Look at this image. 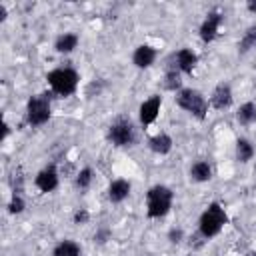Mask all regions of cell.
I'll list each match as a JSON object with an SVG mask.
<instances>
[{
  "label": "cell",
  "mask_w": 256,
  "mask_h": 256,
  "mask_svg": "<svg viewBox=\"0 0 256 256\" xmlns=\"http://www.w3.org/2000/svg\"><path fill=\"white\" fill-rule=\"evenodd\" d=\"M226 224H228V214H226L224 206H222L220 202H210L208 208L200 214L198 232H200L206 240H210V238L218 236Z\"/></svg>",
  "instance_id": "1"
},
{
  "label": "cell",
  "mask_w": 256,
  "mask_h": 256,
  "mask_svg": "<svg viewBox=\"0 0 256 256\" xmlns=\"http://www.w3.org/2000/svg\"><path fill=\"white\" fill-rule=\"evenodd\" d=\"M174 204V192L164 186L156 184L146 192V216L148 218H162L172 210Z\"/></svg>",
  "instance_id": "2"
},
{
  "label": "cell",
  "mask_w": 256,
  "mask_h": 256,
  "mask_svg": "<svg viewBox=\"0 0 256 256\" xmlns=\"http://www.w3.org/2000/svg\"><path fill=\"white\" fill-rule=\"evenodd\" d=\"M174 100H176V104L182 110H186L188 114H192L196 120H204L208 116L210 104H208L206 96L200 90H196V88H182V90H178L176 96H174Z\"/></svg>",
  "instance_id": "3"
},
{
  "label": "cell",
  "mask_w": 256,
  "mask_h": 256,
  "mask_svg": "<svg viewBox=\"0 0 256 256\" xmlns=\"http://www.w3.org/2000/svg\"><path fill=\"white\" fill-rule=\"evenodd\" d=\"M46 80L52 88L54 94L58 96H70L76 92L78 88V82H80V76L74 68H68V66H60V68H54L46 74Z\"/></svg>",
  "instance_id": "4"
},
{
  "label": "cell",
  "mask_w": 256,
  "mask_h": 256,
  "mask_svg": "<svg viewBox=\"0 0 256 256\" xmlns=\"http://www.w3.org/2000/svg\"><path fill=\"white\" fill-rule=\"evenodd\" d=\"M52 116L50 94H34L26 102V122L30 126H42Z\"/></svg>",
  "instance_id": "5"
},
{
  "label": "cell",
  "mask_w": 256,
  "mask_h": 256,
  "mask_svg": "<svg viewBox=\"0 0 256 256\" xmlns=\"http://www.w3.org/2000/svg\"><path fill=\"white\" fill-rule=\"evenodd\" d=\"M108 140L118 146V148H126V146H132L134 140H136V132H134V126L128 118H118L114 120L110 126H108Z\"/></svg>",
  "instance_id": "6"
},
{
  "label": "cell",
  "mask_w": 256,
  "mask_h": 256,
  "mask_svg": "<svg viewBox=\"0 0 256 256\" xmlns=\"http://www.w3.org/2000/svg\"><path fill=\"white\" fill-rule=\"evenodd\" d=\"M222 22H224V14H222L218 8L210 10V12L206 14V18L202 20V24H200V30H198V32H200V40L206 42V44L214 42L216 36H218V32H220Z\"/></svg>",
  "instance_id": "7"
},
{
  "label": "cell",
  "mask_w": 256,
  "mask_h": 256,
  "mask_svg": "<svg viewBox=\"0 0 256 256\" xmlns=\"http://www.w3.org/2000/svg\"><path fill=\"white\" fill-rule=\"evenodd\" d=\"M232 100H234V96H232L230 84L228 82H220V84L214 86V90H212V94L208 98V104L214 110H226V108L232 106Z\"/></svg>",
  "instance_id": "8"
},
{
  "label": "cell",
  "mask_w": 256,
  "mask_h": 256,
  "mask_svg": "<svg viewBox=\"0 0 256 256\" xmlns=\"http://www.w3.org/2000/svg\"><path fill=\"white\" fill-rule=\"evenodd\" d=\"M160 108H162V96L154 94V96L146 98V100L140 104V108H138V118H140V124H142V126H150V124H152V122L158 118Z\"/></svg>",
  "instance_id": "9"
},
{
  "label": "cell",
  "mask_w": 256,
  "mask_h": 256,
  "mask_svg": "<svg viewBox=\"0 0 256 256\" xmlns=\"http://www.w3.org/2000/svg\"><path fill=\"white\" fill-rule=\"evenodd\" d=\"M34 184H36V188H38L40 192H44V194L54 192V190L58 188V184H60V178H58V170H56V166H54V164H48L46 168H42V170L36 174Z\"/></svg>",
  "instance_id": "10"
},
{
  "label": "cell",
  "mask_w": 256,
  "mask_h": 256,
  "mask_svg": "<svg viewBox=\"0 0 256 256\" xmlns=\"http://www.w3.org/2000/svg\"><path fill=\"white\" fill-rule=\"evenodd\" d=\"M156 58H158V50L154 46H150V44H140L132 52V64L136 68H140V70L150 68L156 62Z\"/></svg>",
  "instance_id": "11"
},
{
  "label": "cell",
  "mask_w": 256,
  "mask_h": 256,
  "mask_svg": "<svg viewBox=\"0 0 256 256\" xmlns=\"http://www.w3.org/2000/svg\"><path fill=\"white\" fill-rule=\"evenodd\" d=\"M172 60L182 74H192L198 64V54L192 48H180L178 52L172 54Z\"/></svg>",
  "instance_id": "12"
},
{
  "label": "cell",
  "mask_w": 256,
  "mask_h": 256,
  "mask_svg": "<svg viewBox=\"0 0 256 256\" xmlns=\"http://www.w3.org/2000/svg\"><path fill=\"white\" fill-rule=\"evenodd\" d=\"M130 190H132L130 180H126V178H116V180H112V182L108 184L106 194H108V200H110L112 204H120V202H124V200L130 196Z\"/></svg>",
  "instance_id": "13"
},
{
  "label": "cell",
  "mask_w": 256,
  "mask_h": 256,
  "mask_svg": "<svg viewBox=\"0 0 256 256\" xmlns=\"http://www.w3.org/2000/svg\"><path fill=\"white\" fill-rule=\"evenodd\" d=\"M172 146H174V140H172V136L166 134V132H158V134H154V136L148 138V148H150L154 154H158V156L170 154Z\"/></svg>",
  "instance_id": "14"
},
{
  "label": "cell",
  "mask_w": 256,
  "mask_h": 256,
  "mask_svg": "<svg viewBox=\"0 0 256 256\" xmlns=\"http://www.w3.org/2000/svg\"><path fill=\"white\" fill-rule=\"evenodd\" d=\"M164 88L170 90V92L182 90V72L178 70V66L174 64L172 58H170L168 68H166V74H164Z\"/></svg>",
  "instance_id": "15"
},
{
  "label": "cell",
  "mask_w": 256,
  "mask_h": 256,
  "mask_svg": "<svg viewBox=\"0 0 256 256\" xmlns=\"http://www.w3.org/2000/svg\"><path fill=\"white\" fill-rule=\"evenodd\" d=\"M78 42H80L78 34H74V32H64V34H60V36L56 38L54 50H56L58 54H70V52H74V48L78 46Z\"/></svg>",
  "instance_id": "16"
},
{
  "label": "cell",
  "mask_w": 256,
  "mask_h": 256,
  "mask_svg": "<svg viewBox=\"0 0 256 256\" xmlns=\"http://www.w3.org/2000/svg\"><path fill=\"white\" fill-rule=\"evenodd\" d=\"M212 178V166L206 162V160H196L192 166H190V180L192 182H208Z\"/></svg>",
  "instance_id": "17"
},
{
  "label": "cell",
  "mask_w": 256,
  "mask_h": 256,
  "mask_svg": "<svg viewBox=\"0 0 256 256\" xmlns=\"http://www.w3.org/2000/svg\"><path fill=\"white\" fill-rule=\"evenodd\" d=\"M80 254H82V248L74 240H60L52 248V256H80Z\"/></svg>",
  "instance_id": "18"
},
{
  "label": "cell",
  "mask_w": 256,
  "mask_h": 256,
  "mask_svg": "<svg viewBox=\"0 0 256 256\" xmlns=\"http://www.w3.org/2000/svg\"><path fill=\"white\" fill-rule=\"evenodd\" d=\"M236 120L242 126H248L252 122H256V104L254 102H244L240 104V108L236 110Z\"/></svg>",
  "instance_id": "19"
},
{
  "label": "cell",
  "mask_w": 256,
  "mask_h": 256,
  "mask_svg": "<svg viewBox=\"0 0 256 256\" xmlns=\"http://www.w3.org/2000/svg\"><path fill=\"white\" fill-rule=\"evenodd\" d=\"M252 156H254V146H252V142L246 140V138H240V140L236 142V160L242 162V164H246V162L252 160Z\"/></svg>",
  "instance_id": "20"
},
{
  "label": "cell",
  "mask_w": 256,
  "mask_h": 256,
  "mask_svg": "<svg viewBox=\"0 0 256 256\" xmlns=\"http://www.w3.org/2000/svg\"><path fill=\"white\" fill-rule=\"evenodd\" d=\"M254 48H256V26H250V28H246V32L242 34V38L238 42V52L246 54Z\"/></svg>",
  "instance_id": "21"
},
{
  "label": "cell",
  "mask_w": 256,
  "mask_h": 256,
  "mask_svg": "<svg viewBox=\"0 0 256 256\" xmlns=\"http://www.w3.org/2000/svg\"><path fill=\"white\" fill-rule=\"evenodd\" d=\"M92 178H94V170H92L90 166H86V168H82V170L76 174L74 184H76L78 190H86V188L92 184Z\"/></svg>",
  "instance_id": "22"
},
{
  "label": "cell",
  "mask_w": 256,
  "mask_h": 256,
  "mask_svg": "<svg viewBox=\"0 0 256 256\" xmlns=\"http://www.w3.org/2000/svg\"><path fill=\"white\" fill-rule=\"evenodd\" d=\"M24 208H26L24 198H22L20 194H12V198H10V202H8V212H10V214H22Z\"/></svg>",
  "instance_id": "23"
},
{
  "label": "cell",
  "mask_w": 256,
  "mask_h": 256,
  "mask_svg": "<svg viewBox=\"0 0 256 256\" xmlns=\"http://www.w3.org/2000/svg\"><path fill=\"white\" fill-rule=\"evenodd\" d=\"M72 220H74V224H78V226L88 224V220H90V212H88L86 208H80V210H76V212H74Z\"/></svg>",
  "instance_id": "24"
},
{
  "label": "cell",
  "mask_w": 256,
  "mask_h": 256,
  "mask_svg": "<svg viewBox=\"0 0 256 256\" xmlns=\"http://www.w3.org/2000/svg\"><path fill=\"white\" fill-rule=\"evenodd\" d=\"M168 240H170V244H180L184 240V230L182 228H170Z\"/></svg>",
  "instance_id": "25"
},
{
  "label": "cell",
  "mask_w": 256,
  "mask_h": 256,
  "mask_svg": "<svg viewBox=\"0 0 256 256\" xmlns=\"http://www.w3.org/2000/svg\"><path fill=\"white\" fill-rule=\"evenodd\" d=\"M108 238H110V230H108V228H100V230L94 234V242H98V244L108 242Z\"/></svg>",
  "instance_id": "26"
},
{
  "label": "cell",
  "mask_w": 256,
  "mask_h": 256,
  "mask_svg": "<svg viewBox=\"0 0 256 256\" xmlns=\"http://www.w3.org/2000/svg\"><path fill=\"white\" fill-rule=\"evenodd\" d=\"M8 134H10V126H8V122H4V124H2V138H0V140L4 142V140L8 138Z\"/></svg>",
  "instance_id": "27"
},
{
  "label": "cell",
  "mask_w": 256,
  "mask_h": 256,
  "mask_svg": "<svg viewBox=\"0 0 256 256\" xmlns=\"http://www.w3.org/2000/svg\"><path fill=\"white\" fill-rule=\"evenodd\" d=\"M246 10L252 12V14H256V0H248L246 2Z\"/></svg>",
  "instance_id": "28"
},
{
  "label": "cell",
  "mask_w": 256,
  "mask_h": 256,
  "mask_svg": "<svg viewBox=\"0 0 256 256\" xmlns=\"http://www.w3.org/2000/svg\"><path fill=\"white\" fill-rule=\"evenodd\" d=\"M6 16H8V12H6V6L0 2V22H4V20H6Z\"/></svg>",
  "instance_id": "29"
},
{
  "label": "cell",
  "mask_w": 256,
  "mask_h": 256,
  "mask_svg": "<svg viewBox=\"0 0 256 256\" xmlns=\"http://www.w3.org/2000/svg\"><path fill=\"white\" fill-rule=\"evenodd\" d=\"M246 256H256V252H250V254H246Z\"/></svg>",
  "instance_id": "30"
}]
</instances>
